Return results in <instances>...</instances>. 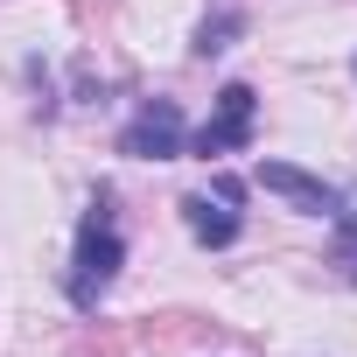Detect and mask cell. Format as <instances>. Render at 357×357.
Masks as SVG:
<instances>
[{
  "instance_id": "obj_1",
  "label": "cell",
  "mask_w": 357,
  "mask_h": 357,
  "mask_svg": "<svg viewBox=\"0 0 357 357\" xmlns=\"http://www.w3.org/2000/svg\"><path fill=\"white\" fill-rule=\"evenodd\" d=\"M119 266H126V238H119V218H112V190H98V197H91V211H84V225H77V252H70V301H77V308H98V301L112 294Z\"/></svg>"
},
{
  "instance_id": "obj_7",
  "label": "cell",
  "mask_w": 357,
  "mask_h": 357,
  "mask_svg": "<svg viewBox=\"0 0 357 357\" xmlns=\"http://www.w3.org/2000/svg\"><path fill=\"white\" fill-rule=\"evenodd\" d=\"M238 29H245V15H238V8H218V15H204V29H197V56H225Z\"/></svg>"
},
{
  "instance_id": "obj_6",
  "label": "cell",
  "mask_w": 357,
  "mask_h": 357,
  "mask_svg": "<svg viewBox=\"0 0 357 357\" xmlns=\"http://www.w3.org/2000/svg\"><path fill=\"white\" fill-rule=\"evenodd\" d=\"M336 245H329V266L343 273V280H357V204H336Z\"/></svg>"
},
{
  "instance_id": "obj_5",
  "label": "cell",
  "mask_w": 357,
  "mask_h": 357,
  "mask_svg": "<svg viewBox=\"0 0 357 357\" xmlns=\"http://www.w3.org/2000/svg\"><path fill=\"white\" fill-rule=\"evenodd\" d=\"M183 225H190V238L197 245H211V252H225L231 238H238V204L231 197H183Z\"/></svg>"
},
{
  "instance_id": "obj_3",
  "label": "cell",
  "mask_w": 357,
  "mask_h": 357,
  "mask_svg": "<svg viewBox=\"0 0 357 357\" xmlns=\"http://www.w3.org/2000/svg\"><path fill=\"white\" fill-rule=\"evenodd\" d=\"M119 154H133V161H175V154H183V105H175V98H147L119 126Z\"/></svg>"
},
{
  "instance_id": "obj_2",
  "label": "cell",
  "mask_w": 357,
  "mask_h": 357,
  "mask_svg": "<svg viewBox=\"0 0 357 357\" xmlns=\"http://www.w3.org/2000/svg\"><path fill=\"white\" fill-rule=\"evenodd\" d=\"M252 126H259V91H252V84H225V91H218V112L197 126V154H204V161L238 154V147H252Z\"/></svg>"
},
{
  "instance_id": "obj_4",
  "label": "cell",
  "mask_w": 357,
  "mask_h": 357,
  "mask_svg": "<svg viewBox=\"0 0 357 357\" xmlns=\"http://www.w3.org/2000/svg\"><path fill=\"white\" fill-rule=\"evenodd\" d=\"M259 190H273V197H287L294 211H308V218H336V190L322 183V175H308V168H294V161H259Z\"/></svg>"
}]
</instances>
